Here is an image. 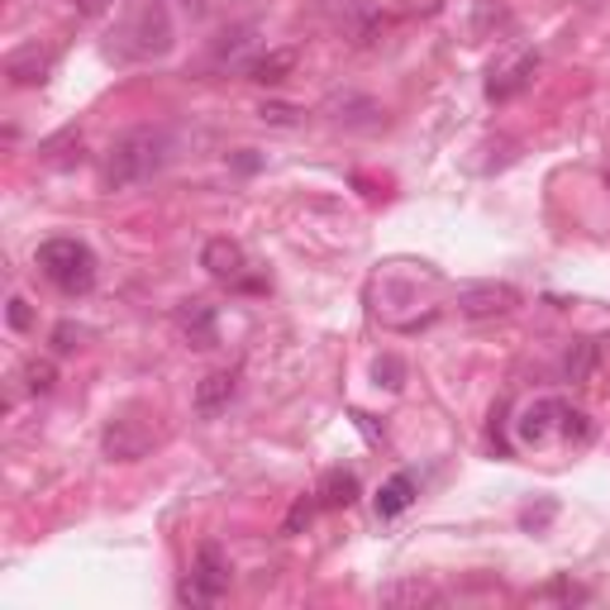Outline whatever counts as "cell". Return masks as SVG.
<instances>
[{"instance_id": "cell-24", "label": "cell", "mask_w": 610, "mask_h": 610, "mask_svg": "<svg viewBox=\"0 0 610 610\" xmlns=\"http://www.w3.org/2000/svg\"><path fill=\"white\" fill-rule=\"evenodd\" d=\"M10 324H15V330H29V324H34L29 301H24V296H10Z\"/></svg>"}, {"instance_id": "cell-18", "label": "cell", "mask_w": 610, "mask_h": 610, "mask_svg": "<svg viewBox=\"0 0 610 610\" xmlns=\"http://www.w3.org/2000/svg\"><path fill=\"white\" fill-rule=\"evenodd\" d=\"M591 368H596V344L591 339H582V344L567 348V358H563V378L567 382H587Z\"/></svg>"}, {"instance_id": "cell-9", "label": "cell", "mask_w": 610, "mask_h": 610, "mask_svg": "<svg viewBox=\"0 0 610 610\" xmlns=\"http://www.w3.org/2000/svg\"><path fill=\"white\" fill-rule=\"evenodd\" d=\"M330 120L334 124H348V129H378L382 124V106L368 96H358V91H344V96H330Z\"/></svg>"}, {"instance_id": "cell-20", "label": "cell", "mask_w": 610, "mask_h": 610, "mask_svg": "<svg viewBox=\"0 0 610 610\" xmlns=\"http://www.w3.org/2000/svg\"><path fill=\"white\" fill-rule=\"evenodd\" d=\"M372 378H378V386H392V392H396V386H400V378H406V368H400V358H392V354H386V358H378V362H372Z\"/></svg>"}, {"instance_id": "cell-26", "label": "cell", "mask_w": 610, "mask_h": 610, "mask_svg": "<svg viewBox=\"0 0 610 610\" xmlns=\"http://www.w3.org/2000/svg\"><path fill=\"white\" fill-rule=\"evenodd\" d=\"M110 5H115V0H76V10H82V15H106Z\"/></svg>"}, {"instance_id": "cell-8", "label": "cell", "mask_w": 610, "mask_h": 610, "mask_svg": "<svg viewBox=\"0 0 610 610\" xmlns=\"http://www.w3.org/2000/svg\"><path fill=\"white\" fill-rule=\"evenodd\" d=\"M48 72H53V53L38 48V44H24V48H15V53L5 58V76L15 86H44Z\"/></svg>"}, {"instance_id": "cell-7", "label": "cell", "mask_w": 610, "mask_h": 610, "mask_svg": "<svg viewBox=\"0 0 610 610\" xmlns=\"http://www.w3.org/2000/svg\"><path fill=\"white\" fill-rule=\"evenodd\" d=\"M511 306H515V291L511 287H497V282H477V287H463L458 291V315H467V320L505 315Z\"/></svg>"}, {"instance_id": "cell-21", "label": "cell", "mask_w": 610, "mask_h": 610, "mask_svg": "<svg viewBox=\"0 0 610 610\" xmlns=\"http://www.w3.org/2000/svg\"><path fill=\"white\" fill-rule=\"evenodd\" d=\"M563 434H567V439H577V444H587V439H591V415L567 406V415H563Z\"/></svg>"}, {"instance_id": "cell-6", "label": "cell", "mask_w": 610, "mask_h": 610, "mask_svg": "<svg viewBox=\"0 0 610 610\" xmlns=\"http://www.w3.org/2000/svg\"><path fill=\"white\" fill-rule=\"evenodd\" d=\"M563 415H567L563 400L543 396V400H535V406L521 410V420H515V434H521V444H543L553 430H563Z\"/></svg>"}, {"instance_id": "cell-16", "label": "cell", "mask_w": 610, "mask_h": 610, "mask_svg": "<svg viewBox=\"0 0 610 610\" xmlns=\"http://www.w3.org/2000/svg\"><path fill=\"white\" fill-rule=\"evenodd\" d=\"M420 601H439V587L434 582H420V577H406V582H392L382 587V606H420Z\"/></svg>"}, {"instance_id": "cell-13", "label": "cell", "mask_w": 610, "mask_h": 610, "mask_svg": "<svg viewBox=\"0 0 610 610\" xmlns=\"http://www.w3.org/2000/svg\"><path fill=\"white\" fill-rule=\"evenodd\" d=\"M177 330L196 348H215V310L205 301H187L177 310Z\"/></svg>"}, {"instance_id": "cell-2", "label": "cell", "mask_w": 610, "mask_h": 610, "mask_svg": "<svg viewBox=\"0 0 610 610\" xmlns=\"http://www.w3.org/2000/svg\"><path fill=\"white\" fill-rule=\"evenodd\" d=\"M38 267H44V277L53 282L58 291H68V296H86L91 282H96V253H91L82 239L38 243Z\"/></svg>"}, {"instance_id": "cell-3", "label": "cell", "mask_w": 610, "mask_h": 610, "mask_svg": "<svg viewBox=\"0 0 610 610\" xmlns=\"http://www.w3.org/2000/svg\"><path fill=\"white\" fill-rule=\"evenodd\" d=\"M120 48L134 58H158L172 48V20H167L163 0H144V5L129 15V24L120 29Z\"/></svg>"}, {"instance_id": "cell-4", "label": "cell", "mask_w": 610, "mask_h": 610, "mask_svg": "<svg viewBox=\"0 0 610 610\" xmlns=\"http://www.w3.org/2000/svg\"><path fill=\"white\" fill-rule=\"evenodd\" d=\"M225 591H229L225 553H219V543H201L196 563H191V577L181 582V601H187V606H215Z\"/></svg>"}, {"instance_id": "cell-10", "label": "cell", "mask_w": 610, "mask_h": 610, "mask_svg": "<svg viewBox=\"0 0 610 610\" xmlns=\"http://www.w3.org/2000/svg\"><path fill=\"white\" fill-rule=\"evenodd\" d=\"M201 267L211 272V277H219V282H239L243 267H249V258H243V249L234 239H211L201 249Z\"/></svg>"}, {"instance_id": "cell-19", "label": "cell", "mask_w": 610, "mask_h": 610, "mask_svg": "<svg viewBox=\"0 0 610 610\" xmlns=\"http://www.w3.org/2000/svg\"><path fill=\"white\" fill-rule=\"evenodd\" d=\"M53 382H58V368H53V362H48V358H44V362H38V358H34V362H29V368H24V386H29V392H34V396H44V392H53Z\"/></svg>"}, {"instance_id": "cell-23", "label": "cell", "mask_w": 610, "mask_h": 610, "mask_svg": "<svg viewBox=\"0 0 610 610\" xmlns=\"http://www.w3.org/2000/svg\"><path fill=\"white\" fill-rule=\"evenodd\" d=\"M258 115H263V124H296V115H301V110H296V106H263Z\"/></svg>"}, {"instance_id": "cell-22", "label": "cell", "mask_w": 610, "mask_h": 610, "mask_svg": "<svg viewBox=\"0 0 610 610\" xmlns=\"http://www.w3.org/2000/svg\"><path fill=\"white\" fill-rule=\"evenodd\" d=\"M310 515H315V501L301 497L291 505V515H287V525H282V535H301V525H310Z\"/></svg>"}, {"instance_id": "cell-14", "label": "cell", "mask_w": 610, "mask_h": 610, "mask_svg": "<svg viewBox=\"0 0 610 610\" xmlns=\"http://www.w3.org/2000/svg\"><path fill=\"white\" fill-rule=\"evenodd\" d=\"M420 497V487H415V477L410 473H396V477H386L382 491H378V515L382 521H396L400 511H410V501Z\"/></svg>"}, {"instance_id": "cell-12", "label": "cell", "mask_w": 610, "mask_h": 610, "mask_svg": "<svg viewBox=\"0 0 610 610\" xmlns=\"http://www.w3.org/2000/svg\"><path fill=\"white\" fill-rule=\"evenodd\" d=\"M535 68H539V53H521V58L511 62V68L491 72L487 96H491V100H511L515 91H525V86H529V76H535Z\"/></svg>"}, {"instance_id": "cell-15", "label": "cell", "mask_w": 610, "mask_h": 610, "mask_svg": "<svg viewBox=\"0 0 610 610\" xmlns=\"http://www.w3.org/2000/svg\"><path fill=\"white\" fill-rule=\"evenodd\" d=\"M234 392H239V378L225 368V372H211L201 386H196V410L201 415H219V410H229V400Z\"/></svg>"}, {"instance_id": "cell-5", "label": "cell", "mask_w": 610, "mask_h": 610, "mask_svg": "<svg viewBox=\"0 0 610 610\" xmlns=\"http://www.w3.org/2000/svg\"><path fill=\"white\" fill-rule=\"evenodd\" d=\"M100 448H106V458H115V463H134L153 448V430L139 415H115L106 424V434H100Z\"/></svg>"}, {"instance_id": "cell-25", "label": "cell", "mask_w": 610, "mask_h": 610, "mask_svg": "<svg viewBox=\"0 0 610 610\" xmlns=\"http://www.w3.org/2000/svg\"><path fill=\"white\" fill-rule=\"evenodd\" d=\"M76 339H82V330H72V324H58V334H53V344H58V354H72Z\"/></svg>"}, {"instance_id": "cell-11", "label": "cell", "mask_w": 610, "mask_h": 610, "mask_svg": "<svg viewBox=\"0 0 610 610\" xmlns=\"http://www.w3.org/2000/svg\"><path fill=\"white\" fill-rule=\"evenodd\" d=\"M243 72H249V82H258V86H282L296 72V48H267V53H258Z\"/></svg>"}, {"instance_id": "cell-17", "label": "cell", "mask_w": 610, "mask_h": 610, "mask_svg": "<svg viewBox=\"0 0 610 610\" xmlns=\"http://www.w3.org/2000/svg\"><path fill=\"white\" fill-rule=\"evenodd\" d=\"M354 501H358V477L344 473V467H334V473L324 477V487H320V505L344 511V505H354Z\"/></svg>"}, {"instance_id": "cell-1", "label": "cell", "mask_w": 610, "mask_h": 610, "mask_svg": "<svg viewBox=\"0 0 610 610\" xmlns=\"http://www.w3.org/2000/svg\"><path fill=\"white\" fill-rule=\"evenodd\" d=\"M167 163V134L163 129H129V134H120L106 153V172H100V181H106V191H124V187H139V181L158 177Z\"/></svg>"}]
</instances>
